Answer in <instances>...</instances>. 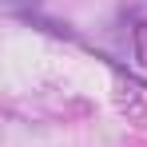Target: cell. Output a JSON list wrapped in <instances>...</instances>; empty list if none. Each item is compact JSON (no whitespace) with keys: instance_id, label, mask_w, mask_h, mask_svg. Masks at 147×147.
<instances>
[{"instance_id":"1","label":"cell","mask_w":147,"mask_h":147,"mask_svg":"<svg viewBox=\"0 0 147 147\" xmlns=\"http://www.w3.org/2000/svg\"><path fill=\"white\" fill-rule=\"evenodd\" d=\"M36 4H40V0H4V8H8V12H20V8H36Z\"/></svg>"}]
</instances>
